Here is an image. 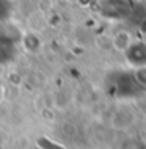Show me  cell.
Segmentation results:
<instances>
[{
    "label": "cell",
    "mask_w": 146,
    "mask_h": 149,
    "mask_svg": "<svg viewBox=\"0 0 146 149\" xmlns=\"http://www.w3.org/2000/svg\"><path fill=\"white\" fill-rule=\"evenodd\" d=\"M112 44L118 52H127L132 46V36L127 31H118L112 39Z\"/></svg>",
    "instance_id": "1"
},
{
    "label": "cell",
    "mask_w": 146,
    "mask_h": 149,
    "mask_svg": "<svg viewBox=\"0 0 146 149\" xmlns=\"http://www.w3.org/2000/svg\"><path fill=\"white\" fill-rule=\"evenodd\" d=\"M133 77H135V80L140 83V85L146 86V64H145V66H138V68H137Z\"/></svg>",
    "instance_id": "2"
}]
</instances>
